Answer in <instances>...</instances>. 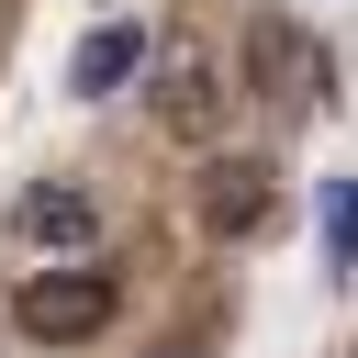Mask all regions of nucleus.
Returning a JSON list of instances; mask_svg holds the SVG:
<instances>
[{"instance_id":"obj_2","label":"nucleus","mask_w":358,"mask_h":358,"mask_svg":"<svg viewBox=\"0 0 358 358\" xmlns=\"http://www.w3.org/2000/svg\"><path fill=\"white\" fill-rule=\"evenodd\" d=\"M268 201H280V179H268L257 157H213V179H201V235H213V246H235V235H257V224H268Z\"/></svg>"},{"instance_id":"obj_5","label":"nucleus","mask_w":358,"mask_h":358,"mask_svg":"<svg viewBox=\"0 0 358 358\" xmlns=\"http://www.w3.org/2000/svg\"><path fill=\"white\" fill-rule=\"evenodd\" d=\"M134 67H145V34H134V22H101V34H78V56H67V90L101 101V90H123Z\"/></svg>"},{"instance_id":"obj_3","label":"nucleus","mask_w":358,"mask_h":358,"mask_svg":"<svg viewBox=\"0 0 358 358\" xmlns=\"http://www.w3.org/2000/svg\"><path fill=\"white\" fill-rule=\"evenodd\" d=\"M11 235H22V246H90V235H101V201H90L78 179H34V190L11 201Z\"/></svg>"},{"instance_id":"obj_4","label":"nucleus","mask_w":358,"mask_h":358,"mask_svg":"<svg viewBox=\"0 0 358 358\" xmlns=\"http://www.w3.org/2000/svg\"><path fill=\"white\" fill-rule=\"evenodd\" d=\"M157 123H168V134H213V123H224V78H213L201 56H168V67H157Z\"/></svg>"},{"instance_id":"obj_8","label":"nucleus","mask_w":358,"mask_h":358,"mask_svg":"<svg viewBox=\"0 0 358 358\" xmlns=\"http://www.w3.org/2000/svg\"><path fill=\"white\" fill-rule=\"evenodd\" d=\"M157 358H190V347H157Z\"/></svg>"},{"instance_id":"obj_6","label":"nucleus","mask_w":358,"mask_h":358,"mask_svg":"<svg viewBox=\"0 0 358 358\" xmlns=\"http://www.w3.org/2000/svg\"><path fill=\"white\" fill-rule=\"evenodd\" d=\"M246 67H257V90L280 101V78H313V45L280 34V22H257V34H246Z\"/></svg>"},{"instance_id":"obj_1","label":"nucleus","mask_w":358,"mask_h":358,"mask_svg":"<svg viewBox=\"0 0 358 358\" xmlns=\"http://www.w3.org/2000/svg\"><path fill=\"white\" fill-rule=\"evenodd\" d=\"M112 268H90V257H67V268H34L22 291H11V324L34 336V347H90L101 324H112Z\"/></svg>"},{"instance_id":"obj_7","label":"nucleus","mask_w":358,"mask_h":358,"mask_svg":"<svg viewBox=\"0 0 358 358\" xmlns=\"http://www.w3.org/2000/svg\"><path fill=\"white\" fill-rule=\"evenodd\" d=\"M324 268H358V179H324Z\"/></svg>"}]
</instances>
